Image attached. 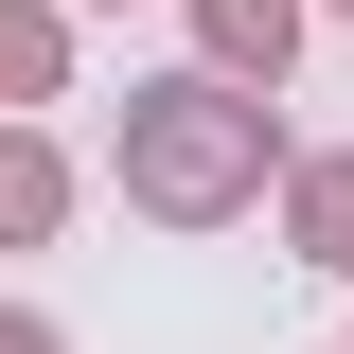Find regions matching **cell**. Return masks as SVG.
I'll list each match as a JSON object with an SVG mask.
<instances>
[{
	"label": "cell",
	"instance_id": "cell-1",
	"mask_svg": "<svg viewBox=\"0 0 354 354\" xmlns=\"http://www.w3.org/2000/svg\"><path fill=\"white\" fill-rule=\"evenodd\" d=\"M124 195L160 230H213V213H248L266 195V106L230 71H177V88H142L124 106Z\"/></svg>",
	"mask_w": 354,
	"mask_h": 354
},
{
	"label": "cell",
	"instance_id": "cell-2",
	"mask_svg": "<svg viewBox=\"0 0 354 354\" xmlns=\"http://www.w3.org/2000/svg\"><path fill=\"white\" fill-rule=\"evenodd\" d=\"M283 36H301V0H213V53L230 71H283Z\"/></svg>",
	"mask_w": 354,
	"mask_h": 354
},
{
	"label": "cell",
	"instance_id": "cell-3",
	"mask_svg": "<svg viewBox=\"0 0 354 354\" xmlns=\"http://www.w3.org/2000/svg\"><path fill=\"white\" fill-rule=\"evenodd\" d=\"M301 248H319V266H354V160H319V177H301Z\"/></svg>",
	"mask_w": 354,
	"mask_h": 354
},
{
	"label": "cell",
	"instance_id": "cell-4",
	"mask_svg": "<svg viewBox=\"0 0 354 354\" xmlns=\"http://www.w3.org/2000/svg\"><path fill=\"white\" fill-rule=\"evenodd\" d=\"M0 230H53V160L36 142H0Z\"/></svg>",
	"mask_w": 354,
	"mask_h": 354
},
{
	"label": "cell",
	"instance_id": "cell-5",
	"mask_svg": "<svg viewBox=\"0 0 354 354\" xmlns=\"http://www.w3.org/2000/svg\"><path fill=\"white\" fill-rule=\"evenodd\" d=\"M53 71V18H0V88H36Z\"/></svg>",
	"mask_w": 354,
	"mask_h": 354
},
{
	"label": "cell",
	"instance_id": "cell-6",
	"mask_svg": "<svg viewBox=\"0 0 354 354\" xmlns=\"http://www.w3.org/2000/svg\"><path fill=\"white\" fill-rule=\"evenodd\" d=\"M0 354H53V337H36V319H0Z\"/></svg>",
	"mask_w": 354,
	"mask_h": 354
}]
</instances>
